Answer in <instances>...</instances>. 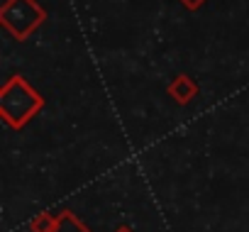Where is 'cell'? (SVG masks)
<instances>
[{
  "label": "cell",
  "mask_w": 249,
  "mask_h": 232,
  "mask_svg": "<svg viewBox=\"0 0 249 232\" xmlns=\"http://www.w3.org/2000/svg\"><path fill=\"white\" fill-rule=\"evenodd\" d=\"M52 232H90V227L76 215V213H71V210H61L59 213V222H56V227L52 230Z\"/></svg>",
  "instance_id": "cell-4"
},
{
  "label": "cell",
  "mask_w": 249,
  "mask_h": 232,
  "mask_svg": "<svg viewBox=\"0 0 249 232\" xmlns=\"http://www.w3.org/2000/svg\"><path fill=\"white\" fill-rule=\"evenodd\" d=\"M178 3L186 8V10H191V13H196V10H200L208 0H178Z\"/></svg>",
  "instance_id": "cell-6"
},
{
  "label": "cell",
  "mask_w": 249,
  "mask_h": 232,
  "mask_svg": "<svg viewBox=\"0 0 249 232\" xmlns=\"http://www.w3.org/2000/svg\"><path fill=\"white\" fill-rule=\"evenodd\" d=\"M198 93H200V88H198L196 78H191L188 73H176L166 86V95L176 105H188L193 98H198Z\"/></svg>",
  "instance_id": "cell-3"
},
{
  "label": "cell",
  "mask_w": 249,
  "mask_h": 232,
  "mask_svg": "<svg viewBox=\"0 0 249 232\" xmlns=\"http://www.w3.org/2000/svg\"><path fill=\"white\" fill-rule=\"evenodd\" d=\"M47 22V8L37 0H5L0 5V25L18 42H27L35 30Z\"/></svg>",
  "instance_id": "cell-2"
},
{
  "label": "cell",
  "mask_w": 249,
  "mask_h": 232,
  "mask_svg": "<svg viewBox=\"0 0 249 232\" xmlns=\"http://www.w3.org/2000/svg\"><path fill=\"white\" fill-rule=\"evenodd\" d=\"M44 107L42 93L25 78V76H10L0 86V118L10 130L27 127Z\"/></svg>",
  "instance_id": "cell-1"
},
{
  "label": "cell",
  "mask_w": 249,
  "mask_h": 232,
  "mask_svg": "<svg viewBox=\"0 0 249 232\" xmlns=\"http://www.w3.org/2000/svg\"><path fill=\"white\" fill-rule=\"evenodd\" d=\"M59 213H39V215H35L30 220V232H52L56 227V222H59Z\"/></svg>",
  "instance_id": "cell-5"
},
{
  "label": "cell",
  "mask_w": 249,
  "mask_h": 232,
  "mask_svg": "<svg viewBox=\"0 0 249 232\" xmlns=\"http://www.w3.org/2000/svg\"><path fill=\"white\" fill-rule=\"evenodd\" d=\"M112 232H135V230H132L130 225H120V227H117V230H112Z\"/></svg>",
  "instance_id": "cell-7"
}]
</instances>
